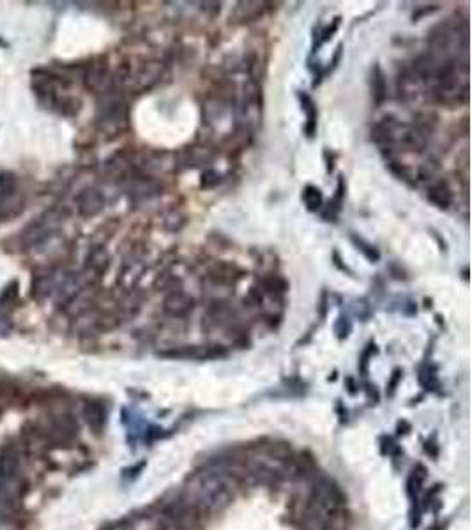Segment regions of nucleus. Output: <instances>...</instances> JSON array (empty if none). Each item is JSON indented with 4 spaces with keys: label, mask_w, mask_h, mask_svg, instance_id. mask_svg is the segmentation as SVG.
<instances>
[{
    "label": "nucleus",
    "mask_w": 472,
    "mask_h": 530,
    "mask_svg": "<svg viewBox=\"0 0 472 530\" xmlns=\"http://www.w3.org/2000/svg\"><path fill=\"white\" fill-rule=\"evenodd\" d=\"M237 481L232 474L225 472H205L199 474L189 484L186 497L189 502L195 504L203 515H214L230 506L235 499Z\"/></svg>",
    "instance_id": "nucleus-1"
},
{
    "label": "nucleus",
    "mask_w": 472,
    "mask_h": 530,
    "mask_svg": "<svg viewBox=\"0 0 472 530\" xmlns=\"http://www.w3.org/2000/svg\"><path fill=\"white\" fill-rule=\"evenodd\" d=\"M22 479L20 452L12 444L0 447V481Z\"/></svg>",
    "instance_id": "nucleus-2"
},
{
    "label": "nucleus",
    "mask_w": 472,
    "mask_h": 530,
    "mask_svg": "<svg viewBox=\"0 0 472 530\" xmlns=\"http://www.w3.org/2000/svg\"><path fill=\"white\" fill-rule=\"evenodd\" d=\"M83 416H85L87 425H89L94 431H101L103 425H105V409H103L99 403H87L85 409H83Z\"/></svg>",
    "instance_id": "nucleus-3"
},
{
    "label": "nucleus",
    "mask_w": 472,
    "mask_h": 530,
    "mask_svg": "<svg viewBox=\"0 0 472 530\" xmlns=\"http://www.w3.org/2000/svg\"><path fill=\"white\" fill-rule=\"evenodd\" d=\"M428 198L432 200L435 205L444 207L446 209V207L451 203V191H449V187L446 186L444 182H439L428 189Z\"/></svg>",
    "instance_id": "nucleus-4"
},
{
    "label": "nucleus",
    "mask_w": 472,
    "mask_h": 530,
    "mask_svg": "<svg viewBox=\"0 0 472 530\" xmlns=\"http://www.w3.org/2000/svg\"><path fill=\"white\" fill-rule=\"evenodd\" d=\"M301 101H303V110L306 112V119H308V124H306V131H308L310 137H313V131H315V119H317V108L313 105L312 98L306 96V94H301Z\"/></svg>",
    "instance_id": "nucleus-5"
},
{
    "label": "nucleus",
    "mask_w": 472,
    "mask_h": 530,
    "mask_svg": "<svg viewBox=\"0 0 472 530\" xmlns=\"http://www.w3.org/2000/svg\"><path fill=\"white\" fill-rule=\"evenodd\" d=\"M303 198H305V203L308 205L310 211H317L320 207V203H322V195H320L319 189L313 186L306 187L305 193H303Z\"/></svg>",
    "instance_id": "nucleus-6"
},
{
    "label": "nucleus",
    "mask_w": 472,
    "mask_h": 530,
    "mask_svg": "<svg viewBox=\"0 0 472 530\" xmlns=\"http://www.w3.org/2000/svg\"><path fill=\"white\" fill-rule=\"evenodd\" d=\"M373 90H375V99H377V103H382L384 96H386V87H384V80L382 76H380V73L377 71V76L373 78Z\"/></svg>",
    "instance_id": "nucleus-7"
},
{
    "label": "nucleus",
    "mask_w": 472,
    "mask_h": 530,
    "mask_svg": "<svg viewBox=\"0 0 472 530\" xmlns=\"http://www.w3.org/2000/svg\"><path fill=\"white\" fill-rule=\"evenodd\" d=\"M357 246H361V251H364V253H366V257L370 258V260H377V258H379V253H377V251H375L373 248H371V246L364 244L363 241H357Z\"/></svg>",
    "instance_id": "nucleus-8"
}]
</instances>
